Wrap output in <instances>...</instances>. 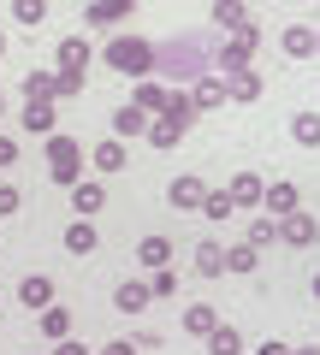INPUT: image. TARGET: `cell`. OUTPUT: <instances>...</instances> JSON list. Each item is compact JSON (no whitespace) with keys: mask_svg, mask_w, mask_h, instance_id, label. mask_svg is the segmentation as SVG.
<instances>
[{"mask_svg":"<svg viewBox=\"0 0 320 355\" xmlns=\"http://www.w3.org/2000/svg\"><path fill=\"white\" fill-rule=\"evenodd\" d=\"M0 119H6V101H0Z\"/></svg>","mask_w":320,"mask_h":355,"instance_id":"bcb514c9","label":"cell"},{"mask_svg":"<svg viewBox=\"0 0 320 355\" xmlns=\"http://www.w3.org/2000/svg\"><path fill=\"white\" fill-rule=\"evenodd\" d=\"M267 243H279V219H267V214H261L255 225H249V249H267Z\"/></svg>","mask_w":320,"mask_h":355,"instance_id":"d590c367","label":"cell"},{"mask_svg":"<svg viewBox=\"0 0 320 355\" xmlns=\"http://www.w3.org/2000/svg\"><path fill=\"white\" fill-rule=\"evenodd\" d=\"M196 272L202 279H219L226 272V243H196Z\"/></svg>","mask_w":320,"mask_h":355,"instance_id":"44dd1931","label":"cell"},{"mask_svg":"<svg viewBox=\"0 0 320 355\" xmlns=\"http://www.w3.org/2000/svg\"><path fill=\"white\" fill-rule=\"evenodd\" d=\"M261 214L267 219H285V214H296V184H261Z\"/></svg>","mask_w":320,"mask_h":355,"instance_id":"52a82bcc","label":"cell"},{"mask_svg":"<svg viewBox=\"0 0 320 355\" xmlns=\"http://www.w3.org/2000/svg\"><path fill=\"white\" fill-rule=\"evenodd\" d=\"M214 24L226 30V36H231V30H244V24H249V12H244V0H214Z\"/></svg>","mask_w":320,"mask_h":355,"instance_id":"cb8c5ba5","label":"cell"},{"mask_svg":"<svg viewBox=\"0 0 320 355\" xmlns=\"http://www.w3.org/2000/svg\"><path fill=\"white\" fill-rule=\"evenodd\" d=\"M12 18H18V24H48V0H12Z\"/></svg>","mask_w":320,"mask_h":355,"instance_id":"4dcf8cb0","label":"cell"},{"mask_svg":"<svg viewBox=\"0 0 320 355\" xmlns=\"http://www.w3.org/2000/svg\"><path fill=\"white\" fill-rule=\"evenodd\" d=\"M101 60L113 65V71H125V77H149V71H154V48H149L142 36H113V42L101 48Z\"/></svg>","mask_w":320,"mask_h":355,"instance_id":"6da1fadb","label":"cell"},{"mask_svg":"<svg viewBox=\"0 0 320 355\" xmlns=\"http://www.w3.org/2000/svg\"><path fill=\"white\" fill-rule=\"evenodd\" d=\"M42 338H53V343H60V338H71V314H65V308H42Z\"/></svg>","mask_w":320,"mask_h":355,"instance_id":"4316f807","label":"cell"},{"mask_svg":"<svg viewBox=\"0 0 320 355\" xmlns=\"http://www.w3.org/2000/svg\"><path fill=\"white\" fill-rule=\"evenodd\" d=\"M160 119H178V125H190V119H196L190 95H184V89H167V101H160Z\"/></svg>","mask_w":320,"mask_h":355,"instance_id":"83f0119b","label":"cell"},{"mask_svg":"<svg viewBox=\"0 0 320 355\" xmlns=\"http://www.w3.org/2000/svg\"><path fill=\"white\" fill-rule=\"evenodd\" d=\"M255 355H291V343H279V338H267V343H261Z\"/></svg>","mask_w":320,"mask_h":355,"instance_id":"ab89813d","label":"cell"},{"mask_svg":"<svg viewBox=\"0 0 320 355\" xmlns=\"http://www.w3.org/2000/svg\"><path fill=\"white\" fill-rule=\"evenodd\" d=\"M137 266H149V272L154 266H172V243L167 237H142L137 243Z\"/></svg>","mask_w":320,"mask_h":355,"instance_id":"d6986e66","label":"cell"},{"mask_svg":"<svg viewBox=\"0 0 320 355\" xmlns=\"http://www.w3.org/2000/svg\"><path fill=\"white\" fill-rule=\"evenodd\" d=\"M208 355H244V331L219 320V326L208 331Z\"/></svg>","mask_w":320,"mask_h":355,"instance_id":"2e32d148","label":"cell"},{"mask_svg":"<svg viewBox=\"0 0 320 355\" xmlns=\"http://www.w3.org/2000/svg\"><path fill=\"white\" fill-rule=\"evenodd\" d=\"M255 254H261V249H249V243H237V249H226V272H255V266H261Z\"/></svg>","mask_w":320,"mask_h":355,"instance_id":"1f68e13d","label":"cell"},{"mask_svg":"<svg viewBox=\"0 0 320 355\" xmlns=\"http://www.w3.org/2000/svg\"><path fill=\"white\" fill-rule=\"evenodd\" d=\"M24 101H53V71H30L24 77Z\"/></svg>","mask_w":320,"mask_h":355,"instance_id":"d6a6232c","label":"cell"},{"mask_svg":"<svg viewBox=\"0 0 320 355\" xmlns=\"http://www.w3.org/2000/svg\"><path fill=\"white\" fill-rule=\"evenodd\" d=\"M190 107H196V113H208V107H226V77H219V71H196V83H190Z\"/></svg>","mask_w":320,"mask_h":355,"instance_id":"5b68a950","label":"cell"},{"mask_svg":"<svg viewBox=\"0 0 320 355\" xmlns=\"http://www.w3.org/2000/svg\"><path fill=\"white\" fill-rule=\"evenodd\" d=\"M18 302L42 314V308L53 302V279H48V272H30V279H18Z\"/></svg>","mask_w":320,"mask_h":355,"instance_id":"8fae6325","label":"cell"},{"mask_svg":"<svg viewBox=\"0 0 320 355\" xmlns=\"http://www.w3.org/2000/svg\"><path fill=\"white\" fill-rule=\"evenodd\" d=\"M160 101H167V89L154 83V77H137V89H130V107H137V113H160Z\"/></svg>","mask_w":320,"mask_h":355,"instance_id":"ffe728a7","label":"cell"},{"mask_svg":"<svg viewBox=\"0 0 320 355\" xmlns=\"http://www.w3.org/2000/svg\"><path fill=\"white\" fill-rule=\"evenodd\" d=\"M291 355H320V343H303V349H291Z\"/></svg>","mask_w":320,"mask_h":355,"instance_id":"b9f144b4","label":"cell"},{"mask_svg":"<svg viewBox=\"0 0 320 355\" xmlns=\"http://www.w3.org/2000/svg\"><path fill=\"white\" fill-rule=\"evenodd\" d=\"M48 178L65 184V190L83 178V148H77V137H60V130L48 137Z\"/></svg>","mask_w":320,"mask_h":355,"instance_id":"7a4b0ae2","label":"cell"},{"mask_svg":"<svg viewBox=\"0 0 320 355\" xmlns=\"http://www.w3.org/2000/svg\"><path fill=\"white\" fill-rule=\"evenodd\" d=\"M53 355H90V349H83L77 338H60V343H53Z\"/></svg>","mask_w":320,"mask_h":355,"instance_id":"74e56055","label":"cell"},{"mask_svg":"<svg viewBox=\"0 0 320 355\" xmlns=\"http://www.w3.org/2000/svg\"><path fill=\"white\" fill-rule=\"evenodd\" d=\"M137 12V0H90V12H83V24H119V18Z\"/></svg>","mask_w":320,"mask_h":355,"instance_id":"4fadbf2b","label":"cell"},{"mask_svg":"<svg viewBox=\"0 0 320 355\" xmlns=\"http://www.w3.org/2000/svg\"><path fill=\"white\" fill-rule=\"evenodd\" d=\"M226 101H261V71H249V65L226 71Z\"/></svg>","mask_w":320,"mask_h":355,"instance_id":"30bf717a","label":"cell"},{"mask_svg":"<svg viewBox=\"0 0 320 355\" xmlns=\"http://www.w3.org/2000/svg\"><path fill=\"white\" fill-rule=\"evenodd\" d=\"M0 53H6V36H0Z\"/></svg>","mask_w":320,"mask_h":355,"instance_id":"f6af8a7d","label":"cell"},{"mask_svg":"<svg viewBox=\"0 0 320 355\" xmlns=\"http://www.w3.org/2000/svg\"><path fill=\"white\" fill-rule=\"evenodd\" d=\"M90 160H95V172H125V142H119V137L95 142V154H90Z\"/></svg>","mask_w":320,"mask_h":355,"instance_id":"603a6c76","label":"cell"},{"mask_svg":"<svg viewBox=\"0 0 320 355\" xmlns=\"http://www.w3.org/2000/svg\"><path fill=\"white\" fill-rule=\"evenodd\" d=\"M101 355H137V343H125V338H119V343H107Z\"/></svg>","mask_w":320,"mask_h":355,"instance_id":"60d3db41","label":"cell"},{"mask_svg":"<svg viewBox=\"0 0 320 355\" xmlns=\"http://www.w3.org/2000/svg\"><path fill=\"white\" fill-rule=\"evenodd\" d=\"M18 125H24L30 137H53V125H60V113H53V101H24V113H18Z\"/></svg>","mask_w":320,"mask_h":355,"instance_id":"ba28073f","label":"cell"},{"mask_svg":"<svg viewBox=\"0 0 320 355\" xmlns=\"http://www.w3.org/2000/svg\"><path fill=\"white\" fill-rule=\"evenodd\" d=\"M184 130H190V125H178V119H149V130H142V137H149L154 148H178Z\"/></svg>","mask_w":320,"mask_h":355,"instance_id":"5bb4252c","label":"cell"},{"mask_svg":"<svg viewBox=\"0 0 320 355\" xmlns=\"http://www.w3.org/2000/svg\"><path fill=\"white\" fill-rule=\"evenodd\" d=\"M202 196H208V184H202V178H190V172L167 184V202L178 207V214H196V207H202Z\"/></svg>","mask_w":320,"mask_h":355,"instance_id":"8992f818","label":"cell"},{"mask_svg":"<svg viewBox=\"0 0 320 355\" xmlns=\"http://www.w3.org/2000/svg\"><path fill=\"white\" fill-rule=\"evenodd\" d=\"M314 237H320V225H314V214H303V207L279 219V243H285V249H308Z\"/></svg>","mask_w":320,"mask_h":355,"instance_id":"277c9868","label":"cell"},{"mask_svg":"<svg viewBox=\"0 0 320 355\" xmlns=\"http://www.w3.org/2000/svg\"><path fill=\"white\" fill-rule=\"evenodd\" d=\"M149 296H178V272H172V266H154L149 272Z\"/></svg>","mask_w":320,"mask_h":355,"instance_id":"e575fe53","label":"cell"},{"mask_svg":"<svg viewBox=\"0 0 320 355\" xmlns=\"http://www.w3.org/2000/svg\"><path fill=\"white\" fill-rule=\"evenodd\" d=\"M83 95V71H53V101H71Z\"/></svg>","mask_w":320,"mask_h":355,"instance_id":"836d02e7","label":"cell"},{"mask_svg":"<svg viewBox=\"0 0 320 355\" xmlns=\"http://www.w3.org/2000/svg\"><path fill=\"white\" fill-rule=\"evenodd\" d=\"M291 137L303 142V148H320V113H296L291 119Z\"/></svg>","mask_w":320,"mask_h":355,"instance_id":"f1b7e54d","label":"cell"},{"mask_svg":"<svg viewBox=\"0 0 320 355\" xmlns=\"http://www.w3.org/2000/svg\"><path fill=\"white\" fill-rule=\"evenodd\" d=\"M101 207H107V190L95 184V178H77V184H71V214L90 219V214H101Z\"/></svg>","mask_w":320,"mask_h":355,"instance_id":"9c48e42d","label":"cell"},{"mask_svg":"<svg viewBox=\"0 0 320 355\" xmlns=\"http://www.w3.org/2000/svg\"><path fill=\"white\" fill-rule=\"evenodd\" d=\"M18 202H24V196H18V184H0V214H18Z\"/></svg>","mask_w":320,"mask_h":355,"instance_id":"8d00e7d4","label":"cell"},{"mask_svg":"<svg viewBox=\"0 0 320 355\" xmlns=\"http://www.w3.org/2000/svg\"><path fill=\"white\" fill-rule=\"evenodd\" d=\"M314 53H320V30H314Z\"/></svg>","mask_w":320,"mask_h":355,"instance_id":"ee69618b","label":"cell"},{"mask_svg":"<svg viewBox=\"0 0 320 355\" xmlns=\"http://www.w3.org/2000/svg\"><path fill=\"white\" fill-rule=\"evenodd\" d=\"M219 326V314L208 302H196V308H184V331H190V338H208V331Z\"/></svg>","mask_w":320,"mask_h":355,"instance_id":"484cf974","label":"cell"},{"mask_svg":"<svg viewBox=\"0 0 320 355\" xmlns=\"http://www.w3.org/2000/svg\"><path fill=\"white\" fill-rule=\"evenodd\" d=\"M226 196H231V207H261V178L255 172H237Z\"/></svg>","mask_w":320,"mask_h":355,"instance_id":"9a60e30c","label":"cell"},{"mask_svg":"<svg viewBox=\"0 0 320 355\" xmlns=\"http://www.w3.org/2000/svg\"><path fill=\"white\" fill-rule=\"evenodd\" d=\"M149 302H154V296H149V279H125V284L113 291V308H119V314H142Z\"/></svg>","mask_w":320,"mask_h":355,"instance_id":"7c38bea8","label":"cell"},{"mask_svg":"<svg viewBox=\"0 0 320 355\" xmlns=\"http://www.w3.org/2000/svg\"><path fill=\"white\" fill-rule=\"evenodd\" d=\"M285 53H291V60H308V53H314V24H291L285 30Z\"/></svg>","mask_w":320,"mask_h":355,"instance_id":"d4e9b609","label":"cell"},{"mask_svg":"<svg viewBox=\"0 0 320 355\" xmlns=\"http://www.w3.org/2000/svg\"><path fill=\"white\" fill-rule=\"evenodd\" d=\"M12 160H18V142H12V137H0V166H12Z\"/></svg>","mask_w":320,"mask_h":355,"instance_id":"f35d334b","label":"cell"},{"mask_svg":"<svg viewBox=\"0 0 320 355\" xmlns=\"http://www.w3.org/2000/svg\"><path fill=\"white\" fill-rule=\"evenodd\" d=\"M60 71H90V42H83V36H65L60 42Z\"/></svg>","mask_w":320,"mask_h":355,"instance_id":"7402d4cb","label":"cell"},{"mask_svg":"<svg viewBox=\"0 0 320 355\" xmlns=\"http://www.w3.org/2000/svg\"><path fill=\"white\" fill-rule=\"evenodd\" d=\"M249 60H255V24H244V30L226 36V48H219V77L237 71V65H249Z\"/></svg>","mask_w":320,"mask_h":355,"instance_id":"3957f363","label":"cell"},{"mask_svg":"<svg viewBox=\"0 0 320 355\" xmlns=\"http://www.w3.org/2000/svg\"><path fill=\"white\" fill-rule=\"evenodd\" d=\"M314 296H320V272H314Z\"/></svg>","mask_w":320,"mask_h":355,"instance_id":"7bdbcfd3","label":"cell"},{"mask_svg":"<svg viewBox=\"0 0 320 355\" xmlns=\"http://www.w3.org/2000/svg\"><path fill=\"white\" fill-rule=\"evenodd\" d=\"M142 130H149V113H137V107H119V113H113V137L119 142H130V137H142Z\"/></svg>","mask_w":320,"mask_h":355,"instance_id":"ac0fdd59","label":"cell"},{"mask_svg":"<svg viewBox=\"0 0 320 355\" xmlns=\"http://www.w3.org/2000/svg\"><path fill=\"white\" fill-rule=\"evenodd\" d=\"M95 243L101 237H95L90 219H71V225H65V254H95Z\"/></svg>","mask_w":320,"mask_h":355,"instance_id":"e0dca14e","label":"cell"},{"mask_svg":"<svg viewBox=\"0 0 320 355\" xmlns=\"http://www.w3.org/2000/svg\"><path fill=\"white\" fill-rule=\"evenodd\" d=\"M196 214H202V219H231V214H237V207H231V196H226V190H208Z\"/></svg>","mask_w":320,"mask_h":355,"instance_id":"f546056e","label":"cell"}]
</instances>
